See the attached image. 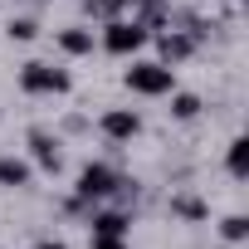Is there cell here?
Returning <instances> with one entry per match:
<instances>
[{"label": "cell", "instance_id": "ba28073f", "mask_svg": "<svg viewBox=\"0 0 249 249\" xmlns=\"http://www.w3.org/2000/svg\"><path fill=\"white\" fill-rule=\"evenodd\" d=\"M93 30H83V25H73V30H59V49L64 54H73V59H83V54H93Z\"/></svg>", "mask_w": 249, "mask_h": 249}, {"label": "cell", "instance_id": "3957f363", "mask_svg": "<svg viewBox=\"0 0 249 249\" xmlns=\"http://www.w3.org/2000/svg\"><path fill=\"white\" fill-rule=\"evenodd\" d=\"M147 39H152V35H147L137 20H107V25H103V49H107V54H137Z\"/></svg>", "mask_w": 249, "mask_h": 249}, {"label": "cell", "instance_id": "8992f818", "mask_svg": "<svg viewBox=\"0 0 249 249\" xmlns=\"http://www.w3.org/2000/svg\"><path fill=\"white\" fill-rule=\"evenodd\" d=\"M30 157H35L44 171H59V166H64L59 137H54V132H44V127H30Z\"/></svg>", "mask_w": 249, "mask_h": 249}, {"label": "cell", "instance_id": "52a82bcc", "mask_svg": "<svg viewBox=\"0 0 249 249\" xmlns=\"http://www.w3.org/2000/svg\"><path fill=\"white\" fill-rule=\"evenodd\" d=\"M157 44H161V64H181V59H191L200 49V39H191L186 30H166Z\"/></svg>", "mask_w": 249, "mask_h": 249}, {"label": "cell", "instance_id": "7a4b0ae2", "mask_svg": "<svg viewBox=\"0 0 249 249\" xmlns=\"http://www.w3.org/2000/svg\"><path fill=\"white\" fill-rule=\"evenodd\" d=\"M20 88L25 93H69L73 88V78H69V69H54V64H25L20 69Z\"/></svg>", "mask_w": 249, "mask_h": 249}, {"label": "cell", "instance_id": "6da1fadb", "mask_svg": "<svg viewBox=\"0 0 249 249\" xmlns=\"http://www.w3.org/2000/svg\"><path fill=\"white\" fill-rule=\"evenodd\" d=\"M122 83H127L132 93H142V98H161V93L176 88V69L171 64H132L127 73H122Z\"/></svg>", "mask_w": 249, "mask_h": 249}, {"label": "cell", "instance_id": "8fae6325", "mask_svg": "<svg viewBox=\"0 0 249 249\" xmlns=\"http://www.w3.org/2000/svg\"><path fill=\"white\" fill-rule=\"evenodd\" d=\"M171 215H181V220H191V225H200V220L210 215V205H205L200 196H171Z\"/></svg>", "mask_w": 249, "mask_h": 249}, {"label": "cell", "instance_id": "277c9868", "mask_svg": "<svg viewBox=\"0 0 249 249\" xmlns=\"http://www.w3.org/2000/svg\"><path fill=\"white\" fill-rule=\"evenodd\" d=\"M112 186H117V171H112L107 161H88V166L78 171V181H73V196H83V200H107Z\"/></svg>", "mask_w": 249, "mask_h": 249}, {"label": "cell", "instance_id": "7c38bea8", "mask_svg": "<svg viewBox=\"0 0 249 249\" xmlns=\"http://www.w3.org/2000/svg\"><path fill=\"white\" fill-rule=\"evenodd\" d=\"M132 0H83V10L93 20H122V10H127Z\"/></svg>", "mask_w": 249, "mask_h": 249}, {"label": "cell", "instance_id": "4fadbf2b", "mask_svg": "<svg viewBox=\"0 0 249 249\" xmlns=\"http://www.w3.org/2000/svg\"><path fill=\"white\" fill-rule=\"evenodd\" d=\"M200 107H205V103H200L196 93H176V98H171V117H176V122H191V117H200Z\"/></svg>", "mask_w": 249, "mask_h": 249}, {"label": "cell", "instance_id": "ac0fdd59", "mask_svg": "<svg viewBox=\"0 0 249 249\" xmlns=\"http://www.w3.org/2000/svg\"><path fill=\"white\" fill-rule=\"evenodd\" d=\"M35 249H69V244H59V239H44V244H35Z\"/></svg>", "mask_w": 249, "mask_h": 249}, {"label": "cell", "instance_id": "2e32d148", "mask_svg": "<svg viewBox=\"0 0 249 249\" xmlns=\"http://www.w3.org/2000/svg\"><path fill=\"white\" fill-rule=\"evenodd\" d=\"M220 234H225L230 244H239V239L249 234V220H244V215H225V220H220Z\"/></svg>", "mask_w": 249, "mask_h": 249}, {"label": "cell", "instance_id": "9c48e42d", "mask_svg": "<svg viewBox=\"0 0 249 249\" xmlns=\"http://www.w3.org/2000/svg\"><path fill=\"white\" fill-rule=\"evenodd\" d=\"M127 210H98V215H88V230L93 234H127Z\"/></svg>", "mask_w": 249, "mask_h": 249}, {"label": "cell", "instance_id": "e0dca14e", "mask_svg": "<svg viewBox=\"0 0 249 249\" xmlns=\"http://www.w3.org/2000/svg\"><path fill=\"white\" fill-rule=\"evenodd\" d=\"M93 249H127L122 234H93Z\"/></svg>", "mask_w": 249, "mask_h": 249}, {"label": "cell", "instance_id": "5bb4252c", "mask_svg": "<svg viewBox=\"0 0 249 249\" xmlns=\"http://www.w3.org/2000/svg\"><path fill=\"white\" fill-rule=\"evenodd\" d=\"M5 35H10V39H20V44H30V39L39 35V20H30V15H10Z\"/></svg>", "mask_w": 249, "mask_h": 249}, {"label": "cell", "instance_id": "30bf717a", "mask_svg": "<svg viewBox=\"0 0 249 249\" xmlns=\"http://www.w3.org/2000/svg\"><path fill=\"white\" fill-rule=\"evenodd\" d=\"M0 186H5V191L30 186V166H25L20 157H0Z\"/></svg>", "mask_w": 249, "mask_h": 249}, {"label": "cell", "instance_id": "9a60e30c", "mask_svg": "<svg viewBox=\"0 0 249 249\" xmlns=\"http://www.w3.org/2000/svg\"><path fill=\"white\" fill-rule=\"evenodd\" d=\"M225 161H230V176H244V171H249V142H244V137H234Z\"/></svg>", "mask_w": 249, "mask_h": 249}, {"label": "cell", "instance_id": "5b68a950", "mask_svg": "<svg viewBox=\"0 0 249 249\" xmlns=\"http://www.w3.org/2000/svg\"><path fill=\"white\" fill-rule=\"evenodd\" d=\"M98 127H103V137H107V142H117V147H122V142H132V137L142 132V117H137L132 107H107V112L98 117Z\"/></svg>", "mask_w": 249, "mask_h": 249}]
</instances>
